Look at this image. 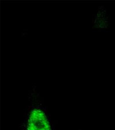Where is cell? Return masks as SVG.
<instances>
[{
    "instance_id": "obj_1",
    "label": "cell",
    "mask_w": 115,
    "mask_h": 130,
    "mask_svg": "<svg viewBox=\"0 0 115 130\" xmlns=\"http://www.w3.org/2000/svg\"><path fill=\"white\" fill-rule=\"evenodd\" d=\"M27 130H51L44 112L38 109L32 112L28 120Z\"/></svg>"
}]
</instances>
